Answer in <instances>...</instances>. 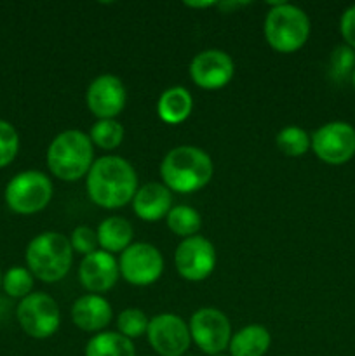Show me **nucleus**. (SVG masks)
<instances>
[{"instance_id": "2f4dec72", "label": "nucleus", "mask_w": 355, "mask_h": 356, "mask_svg": "<svg viewBox=\"0 0 355 356\" xmlns=\"http://www.w3.org/2000/svg\"><path fill=\"white\" fill-rule=\"evenodd\" d=\"M352 86L355 87V70H354V73H352Z\"/></svg>"}, {"instance_id": "423d86ee", "label": "nucleus", "mask_w": 355, "mask_h": 356, "mask_svg": "<svg viewBox=\"0 0 355 356\" xmlns=\"http://www.w3.org/2000/svg\"><path fill=\"white\" fill-rule=\"evenodd\" d=\"M52 181L40 170H23L7 183L3 198L7 207L21 216L44 211L52 200Z\"/></svg>"}, {"instance_id": "6e6552de", "label": "nucleus", "mask_w": 355, "mask_h": 356, "mask_svg": "<svg viewBox=\"0 0 355 356\" xmlns=\"http://www.w3.org/2000/svg\"><path fill=\"white\" fill-rule=\"evenodd\" d=\"M191 341L202 353L209 356L221 355L228 350L232 339V325L228 316L216 308H200L191 315L190 323Z\"/></svg>"}, {"instance_id": "c85d7f7f", "label": "nucleus", "mask_w": 355, "mask_h": 356, "mask_svg": "<svg viewBox=\"0 0 355 356\" xmlns=\"http://www.w3.org/2000/svg\"><path fill=\"white\" fill-rule=\"evenodd\" d=\"M70 243H72L73 252L82 254L84 257L89 254L96 252L100 243H97V235L93 228L89 226H77L73 233L70 235Z\"/></svg>"}, {"instance_id": "393cba45", "label": "nucleus", "mask_w": 355, "mask_h": 356, "mask_svg": "<svg viewBox=\"0 0 355 356\" xmlns=\"http://www.w3.org/2000/svg\"><path fill=\"white\" fill-rule=\"evenodd\" d=\"M33 280L35 277L28 268L14 266L6 271L2 277V287L9 298L13 299H24L26 296L31 294L33 291Z\"/></svg>"}, {"instance_id": "cd10ccee", "label": "nucleus", "mask_w": 355, "mask_h": 356, "mask_svg": "<svg viewBox=\"0 0 355 356\" xmlns=\"http://www.w3.org/2000/svg\"><path fill=\"white\" fill-rule=\"evenodd\" d=\"M355 70V51L348 45H338L331 54V76L336 82H341L347 76H352Z\"/></svg>"}, {"instance_id": "f8f14e48", "label": "nucleus", "mask_w": 355, "mask_h": 356, "mask_svg": "<svg viewBox=\"0 0 355 356\" xmlns=\"http://www.w3.org/2000/svg\"><path fill=\"white\" fill-rule=\"evenodd\" d=\"M176 270L184 280L202 282L211 277L216 268V249L205 236L183 238L174 252Z\"/></svg>"}, {"instance_id": "72a5a7b5", "label": "nucleus", "mask_w": 355, "mask_h": 356, "mask_svg": "<svg viewBox=\"0 0 355 356\" xmlns=\"http://www.w3.org/2000/svg\"><path fill=\"white\" fill-rule=\"evenodd\" d=\"M183 356H195V355H188V353H187V355H183Z\"/></svg>"}, {"instance_id": "1a4fd4ad", "label": "nucleus", "mask_w": 355, "mask_h": 356, "mask_svg": "<svg viewBox=\"0 0 355 356\" xmlns=\"http://www.w3.org/2000/svg\"><path fill=\"white\" fill-rule=\"evenodd\" d=\"M118 270L127 284L146 287V285L155 284L162 277L164 257L152 243L136 242L120 254Z\"/></svg>"}, {"instance_id": "7c9ffc66", "label": "nucleus", "mask_w": 355, "mask_h": 356, "mask_svg": "<svg viewBox=\"0 0 355 356\" xmlns=\"http://www.w3.org/2000/svg\"><path fill=\"white\" fill-rule=\"evenodd\" d=\"M216 6L214 2H187V7H191V9H205V7Z\"/></svg>"}, {"instance_id": "7ed1b4c3", "label": "nucleus", "mask_w": 355, "mask_h": 356, "mask_svg": "<svg viewBox=\"0 0 355 356\" xmlns=\"http://www.w3.org/2000/svg\"><path fill=\"white\" fill-rule=\"evenodd\" d=\"M45 162L52 176L61 181L73 183L87 176L94 163V145L89 134L77 129L63 131L49 145Z\"/></svg>"}, {"instance_id": "c756f323", "label": "nucleus", "mask_w": 355, "mask_h": 356, "mask_svg": "<svg viewBox=\"0 0 355 356\" xmlns=\"http://www.w3.org/2000/svg\"><path fill=\"white\" fill-rule=\"evenodd\" d=\"M340 30L348 47H352L355 51V6L348 7L343 13L340 21Z\"/></svg>"}, {"instance_id": "9d476101", "label": "nucleus", "mask_w": 355, "mask_h": 356, "mask_svg": "<svg viewBox=\"0 0 355 356\" xmlns=\"http://www.w3.org/2000/svg\"><path fill=\"white\" fill-rule=\"evenodd\" d=\"M310 139L317 159L329 165L347 163L355 155V129L348 122H327Z\"/></svg>"}, {"instance_id": "4be33fe9", "label": "nucleus", "mask_w": 355, "mask_h": 356, "mask_svg": "<svg viewBox=\"0 0 355 356\" xmlns=\"http://www.w3.org/2000/svg\"><path fill=\"white\" fill-rule=\"evenodd\" d=\"M166 221L171 232L183 238L195 236L202 226L200 214L190 205H174L166 216Z\"/></svg>"}, {"instance_id": "f3484780", "label": "nucleus", "mask_w": 355, "mask_h": 356, "mask_svg": "<svg viewBox=\"0 0 355 356\" xmlns=\"http://www.w3.org/2000/svg\"><path fill=\"white\" fill-rule=\"evenodd\" d=\"M173 209V193L164 183H146L132 198V211L141 221L155 222Z\"/></svg>"}, {"instance_id": "9b49d317", "label": "nucleus", "mask_w": 355, "mask_h": 356, "mask_svg": "<svg viewBox=\"0 0 355 356\" xmlns=\"http://www.w3.org/2000/svg\"><path fill=\"white\" fill-rule=\"evenodd\" d=\"M150 346L160 356H183L190 348L191 336L188 323L174 313L153 316L146 330Z\"/></svg>"}, {"instance_id": "aec40b11", "label": "nucleus", "mask_w": 355, "mask_h": 356, "mask_svg": "<svg viewBox=\"0 0 355 356\" xmlns=\"http://www.w3.org/2000/svg\"><path fill=\"white\" fill-rule=\"evenodd\" d=\"M194 110V99L188 89L176 86L169 87L164 90L157 103V113H159L160 120L166 122L169 125L183 124Z\"/></svg>"}, {"instance_id": "2eb2a0df", "label": "nucleus", "mask_w": 355, "mask_h": 356, "mask_svg": "<svg viewBox=\"0 0 355 356\" xmlns=\"http://www.w3.org/2000/svg\"><path fill=\"white\" fill-rule=\"evenodd\" d=\"M120 277L118 261L104 250H96L82 259L79 268V280L89 294H103L111 291Z\"/></svg>"}, {"instance_id": "bb28decb", "label": "nucleus", "mask_w": 355, "mask_h": 356, "mask_svg": "<svg viewBox=\"0 0 355 356\" xmlns=\"http://www.w3.org/2000/svg\"><path fill=\"white\" fill-rule=\"evenodd\" d=\"M19 152V134L10 122L0 118V169L14 162Z\"/></svg>"}, {"instance_id": "dca6fc26", "label": "nucleus", "mask_w": 355, "mask_h": 356, "mask_svg": "<svg viewBox=\"0 0 355 356\" xmlns=\"http://www.w3.org/2000/svg\"><path fill=\"white\" fill-rule=\"evenodd\" d=\"M111 306L103 296H80L72 306V320L84 332H103L111 322Z\"/></svg>"}, {"instance_id": "412c9836", "label": "nucleus", "mask_w": 355, "mask_h": 356, "mask_svg": "<svg viewBox=\"0 0 355 356\" xmlns=\"http://www.w3.org/2000/svg\"><path fill=\"white\" fill-rule=\"evenodd\" d=\"M86 356H136V348L122 334L100 332L87 343Z\"/></svg>"}, {"instance_id": "f257e3e1", "label": "nucleus", "mask_w": 355, "mask_h": 356, "mask_svg": "<svg viewBox=\"0 0 355 356\" xmlns=\"http://www.w3.org/2000/svg\"><path fill=\"white\" fill-rule=\"evenodd\" d=\"M90 202L101 209H120L132 202L138 191V174L125 159L106 155L94 160L86 176Z\"/></svg>"}, {"instance_id": "4468645a", "label": "nucleus", "mask_w": 355, "mask_h": 356, "mask_svg": "<svg viewBox=\"0 0 355 356\" xmlns=\"http://www.w3.org/2000/svg\"><path fill=\"white\" fill-rule=\"evenodd\" d=\"M125 99H127V92H125L124 82L110 73L96 76L87 87V108L94 117H97V120L118 117L124 111Z\"/></svg>"}, {"instance_id": "b1692460", "label": "nucleus", "mask_w": 355, "mask_h": 356, "mask_svg": "<svg viewBox=\"0 0 355 356\" xmlns=\"http://www.w3.org/2000/svg\"><path fill=\"white\" fill-rule=\"evenodd\" d=\"M89 139L94 146L101 149H115L122 145L124 141V127L120 122L115 118H108V120H97L96 124L90 127Z\"/></svg>"}, {"instance_id": "0eeeda50", "label": "nucleus", "mask_w": 355, "mask_h": 356, "mask_svg": "<svg viewBox=\"0 0 355 356\" xmlns=\"http://www.w3.org/2000/svg\"><path fill=\"white\" fill-rule=\"evenodd\" d=\"M16 316L23 332L33 339H47L54 336L61 323L58 302L42 292H31L21 299L16 308Z\"/></svg>"}, {"instance_id": "a211bd4d", "label": "nucleus", "mask_w": 355, "mask_h": 356, "mask_svg": "<svg viewBox=\"0 0 355 356\" xmlns=\"http://www.w3.org/2000/svg\"><path fill=\"white\" fill-rule=\"evenodd\" d=\"M270 344L271 336L267 327L253 323L232 334L228 351L230 356H265Z\"/></svg>"}, {"instance_id": "ddd939ff", "label": "nucleus", "mask_w": 355, "mask_h": 356, "mask_svg": "<svg viewBox=\"0 0 355 356\" xmlns=\"http://www.w3.org/2000/svg\"><path fill=\"white\" fill-rule=\"evenodd\" d=\"M235 75L232 56L219 49L202 51L191 59L190 76L194 83L205 90H218L228 86Z\"/></svg>"}, {"instance_id": "5701e85b", "label": "nucleus", "mask_w": 355, "mask_h": 356, "mask_svg": "<svg viewBox=\"0 0 355 356\" xmlns=\"http://www.w3.org/2000/svg\"><path fill=\"white\" fill-rule=\"evenodd\" d=\"M275 145L285 156H303L312 148V139L305 129L298 125H287L275 138Z\"/></svg>"}, {"instance_id": "f704fd0d", "label": "nucleus", "mask_w": 355, "mask_h": 356, "mask_svg": "<svg viewBox=\"0 0 355 356\" xmlns=\"http://www.w3.org/2000/svg\"><path fill=\"white\" fill-rule=\"evenodd\" d=\"M216 356H225V355H216Z\"/></svg>"}, {"instance_id": "39448f33", "label": "nucleus", "mask_w": 355, "mask_h": 356, "mask_svg": "<svg viewBox=\"0 0 355 356\" xmlns=\"http://www.w3.org/2000/svg\"><path fill=\"white\" fill-rule=\"evenodd\" d=\"M310 37V19L303 9L287 2L271 3L265 17V38L274 51L291 54Z\"/></svg>"}, {"instance_id": "20e7f679", "label": "nucleus", "mask_w": 355, "mask_h": 356, "mask_svg": "<svg viewBox=\"0 0 355 356\" xmlns=\"http://www.w3.org/2000/svg\"><path fill=\"white\" fill-rule=\"evenodd\" d=\"M24 259L35 278L45 284H54L65 278L72 268V243L63 233L44 232L30 240Z\"/></svg>"}, {"instance_id": "6ab92c4d", "label": "nucleus", "mask_w": 355, "mask_h": 356, "mask_svg": "<svg viewBox=\"0 0 355 356\" xmlns=\"http://www.w3.org/2000/svg\"><path fill=\"white\" fill-rule=\"evenodd\" d=\"M97 243H100L101 250L111 254L124 252L132 242V235L134 229L127 219L120 218V216H111V218L103 219L96 229Z\"/></svg>"}, {"instance_id": "473e14b6", "label": "nucleus", "mask_w": 355, "mask_h": 356, "mask_svg": "<svg viewBox=\"0 0 355 356\" xmlns=\"http://www.w3.org/2000/svg\"><path fill=\"white\" fill-rule=\"evenodd\" d=\"M2 277L3 275H2V271H0V287H2Z\"/></svg>"}, {"instance_id": "f03ea898", "label": "nucleus", "mask_w": 355, "mask_h": 356, "mask_svg": "<svg viewBox=\"0 0 355 356\" xmlns=\"http://www.w3.org/2000/svg\"><path fill=\"white\" fill-rule=\"evenodd\" d=\"M214 165L207 152L197 146H176L164 156L160 177L171 191L194 193L211 181Z\"/></svg>"}, {"instance_id": "a878e982", "label": "nucleus", "mask_w": 355, "mask_h": 356, "mask_svg": "<svg viewBox=\"0 0 355 356\" xmlns=\"http://www.w3.org/2000/svg\"><path fill=\"white\" fill-rule=\"evenodd\" d=\"M150 318L145 315V312L138 308H127L117 316V329L118 334H122L127 339H136L146 334L148 330Z\"/></svg>"}]
</instances>
